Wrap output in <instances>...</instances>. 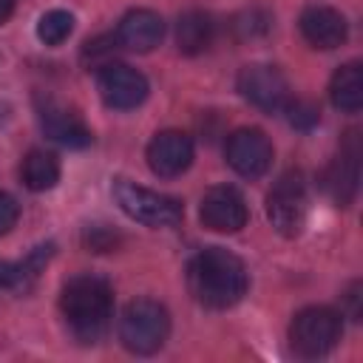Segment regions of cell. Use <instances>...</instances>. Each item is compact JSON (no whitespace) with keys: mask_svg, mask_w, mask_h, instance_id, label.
Wrapping results in <instances>:
<instances>
[{"mask_svg":"<svg viewBox=\"0 0 363 363\" xmlns=\"http://www.w3.org/2000/svg\"><path fill=\"white\" fill-rule=\"evenodd\" d=\"M247 267L238 255L221 247L201 250L187 267L190 295L207 309H230L247 292Z\"/></svg>","mask_w":363,"mask_h":363,"instance_id":"cell-1","label":"cell"},{"mask_svg":"<svg viewBox=\"0 0 363 363\" xmlns=\"http://www.w3.org/2000/svg\"><path fill=\"white\" fill-rule=\"evenodd\" d=\"M60 312L82 343H94L105 335L113 318V289L99 275H77L62 286Z\"/></svg>","mask_w":363,"mask_h":363,"instance_id":"cell-2","label":"cell"},{"mask_svg":"<svg viewBox=\"0 0 363 363\" xmlns=\"http://www.w3.org/2000/svg\"><path fill=\"white\" fill-rule=\"evenodd\" d=\"M170 335V315L153 298H136L119 318V340L133 354H153Z\"/></svg>","mask_w":363,"mask_h":363,"instance_id":"cell-3","label":"cell"},{"mask_svg":"<svg viewBox=\"0 0 363 363\" xmlns=\"http://www.w3.org/2000/svg\"><path fill=\"white\" fill-rule=\"evenodd\" d=\"M113 199H116V204L122 207L125 216H130L133 221H139L145 227H153V230L176 227L184 216L179 199L147 190V187H139L128 179H119L113 184Z\"/></svg>","mask_w":363,"mask_h":363,"instance_id":"cell-4","label":"cell"},{"mask_svg":"<svg viewBox=\"0 0 363 363\" xmlns=\"http://www.w3.org/2000/svg\"><path fill=\"white\" fill-rule=\"evenodd\" d=\"M343 320L329 306H306L289 323V343L301 357H320L340 340Z\"/></svg>","mask_w":363,"mask_h":363,"instance_id":"cell-5","label":"cell"},{"mask_svg":"<svg viewBox=\"0 0 363 363\" xmlns=\"http://www.w3.org/2000/svg\"><path fill=\"white\" fill-rule=\"evenodd\" d=\"M267 218L281 235H298L306 218V187L301 173H284L267 196Z\"/></svg>","mask_w":363,"mask_h":363,"instance_id":"cell-6","label":"cell"},{"mask_svg":"<svg viewBox=\"0 0 363 363\" xmlns=\"http://www.w3.org/2000/svg\"><path fill=\"white\" fill-rule=\"evenodd\" d=\"M96 91L102 102L113 111H130L139 108L147 96V79L136 68L125 62H108L96 74Z\"/></svg>","mask_w":363,"mask_h":363,"instance_id":"cell-7","label":"cell"},{"mask_svg":"<svg viewBox=\"0 0 363 363\" xmlns=\"http://www.w3.org/2000/svg\"><path fill=\"white\" fill-rule=\"evenodd\" d=\"M238 91H241V96L247 102H252L255 108H261L267 113L284 111L286 102H289L286 77L275 65H264V62H255V65L241 68V74H238Z\"/></svg>","mask_w":363,"mask_h":363,"instance_id":"cell-8","label":"cell"},{"mask_svg":"<svg viewBox=\"0 0 363 363\" xmlns=\"http://www.w3.org/2000/svg\"><path fill=\"white\" fill-rule=\"evenodd\" d=\"M227 164L244 179H261L272 164V142L258 128H238L227 139Z\"/></svg>","mask_w":363,"mask_h":363,"instance_id":"cell-9","label":"cell"},{"mask_svg":"<svg viewBox=\"0 0 363 363\" xmlns=\"http://www.w3.org/2000/svg\"><path fill=\"white\" fill-rule=\"evenodd\" d=\"M357 182H360V139L357 130H349L346 139L340 142V153L329 162L323 173V190L335 204L346 207L357 193Z\"/></svg>","mask_w":363,"mask_h":363,"instance_id":"cell-10","label":"cell"},{"mask_svg":"<svg viewBox=\"0 0 363 363\" xmlns=\"http://www.w3.org/2000/svg\"><path fill=\"white\" fill-rule=\"evenodd\" d=\"M201 224L213 233H238L247 224V201L244 196L230 187V184H218L210 187L201 199Z\"/></svg>","mask_w":363,"mask_h":363,"instance_id":"cell-11","label":"cell"},{"mask_svg":"<svg viewBox=\"0 0 363 363\" xmlns=\"http://www.w3.org/2000/svg\"><path fill=\"white\" fill-rule=\"evenodd\" d=\"M147 164L156 176L173 179L193 164V139L182 130H162L147 145Z\"/></svg>","mask_w":363,"mask_h":363,"instance_id":"cell-12","label":"cell"},{"mask_svg":"<svg viewBox=\"0 0 363 363\" xmlns=\"http://www.w3.org/2000/svg\"><path fill=\"white\" fill-rule=\"evenodd\" d=\"M37 116H40L43 130H45L54 142H60V145H65V147H85V145H91V130H88V125H85L82 116H79L77 111H71L68 105H62V102L45 96V99L37 102Z\"/></svg>","mask_w":363,"mask_h":363,"instance_id":"cell-13","label":"cell"},{"mask_svg":"<svg viewBox=\"0 0 363 363\" xmlns=\"http://www.w3.org/2000/svg\"><path fill=\"white\" fill-rule=\"evenodd\" d=\"M301 34L303 40L312 45V48H337L346 43V34H349V26H346V17L329 6H309L301 11Z\"/></svg>","mask_w":363,"mask_h":363,"instance_id":"cell-14","label":"cell"},{"mask_svg":"<svg viewBox=\"0 0 363 363\" xmlns=\"http://www.w3.org/2000/svg\"><path fill=\"white\" fill-rule=\"evenodd\" d=\"M164 37V20L150 9H130L116 26V43L128 51H153Z\"/></svg>","mask_w":363,"mask_h":363,"instance_id":"cell-15","label":"cell"},{"mask_svg":"<svg viewBox=\"0 0 363 363\" xmlns=\"http://www.w3.org/2000/svg\"><path fill=\"white\" fill-rule=\"evenodd\" d=\"M51 252H54V244H43L17 264L0 261V292H28L34 281L40 278L43 267L48 264Z\"/></svg>","mask_w":363,"mask_h":363,"instance_id":"cell-16","label":"cell"},{"mask_svg":"<svg viewBox=\"0 0 363 363\" xmlns=\"http://www.w3.org/2000/svg\"><path fill=\"white\" fill-rule=\"evenodd\" d=\"M216 37V23L207 11H184L176 23V45L182 54H201L210 48Z\"/></svg>","mask_w":363,"mask_h":363,"instance_id":"cell-17","label":"cell"},{"mask_svg":"<svg viewBox=\"0 0 363 363\" xmlns=\"http://www.w3.org/2000/svg\"><path fill=\"white\" fill-rule=\"evenodd\" d=\"M329 96L332 105L346 111V113H357L363 105V68L360 62H346L335 71L332 82H329Z\"/></svg>","mask_w":363,"mask_h":363,"instance_id":"cell-18","label":"cell"},{"mask_svg":"<svg viewBox=\"0 0 363 363\" xmlns=\"http://www.w3.org/2000/svg\"><path fill=\"white\" fill-rule=\"evenodd\" d=\"M23 182L28 190L34 193H43V190H51L57 182H60V162L51 150H28L26 159H23Z\"/></svg>","mask_w":363,"mask_h":363,"instance_id":"cell-19","label":"cell"},{"mask_svg":"<svg viewBox=\"0 0 363 363\" xmlns=\"http://www.w3.org/2000/svg\"><path fill=\"white\" fill-rule=\"evenodd\" d=\"M74 31V14L71 11H62V9H51L40 17L37 23V37L45 43V45H60L71 37Z\"/></svg>","mask_w":363,"mask_h":363,"instance_id":"cell-20","label":"cell"},{"mask_svg":"<svg viewBox=\"0 0 363 363\" xmlns=\"http://www.w3.org/2000/svg\"><path fill=\"white\" fill-rule=\"evenodd\" d=\"M286 113H289V122L295 125V128H312V125H318V119H320V111L312 105V102H303V99H295V102H286V108H284Z\"/></svg>","mask_w":363,"mask_h":363,"instance_id":"cell-21","label":"cell"},{"mask_svg":"<svg viewBox=\"0 0 363 363\" xmlns=\"http://www.w3.org/2000/svg\"><path fill=\"white\" fill-rule=\"evenodd\" d=\"M17 218H20V204L9 193L0 190V235H6L17 224Z\"/></svg>","mask_w":363,"mask_h":363,"instance_id":"cell-22","label":"cell"},{"mask_svg":"<svg viewBox=\"0 0 363 363\" xmlns=\"http://www.w3.org/2000/svg\"><path fill=\"white\" fill-rule=\"evenodd\" d=\"M346 301L352 303L349 315H352V318H357V315H360V284H357V281H354V284L346 289Z\"/></svg>","mask_w":363,"mask_h":363,"instance_id":"cell-23","label":"cell"},{"mask_svg":"<svg viewBox=\"0 0 363 363\" xmlns=\"http://www.w3.org/2000/svg\"><path fill=\"white\" fill-rule=\"evenodd\" d=\"M11 11H14V0H0V26L11 17Z\"/></svg>","mask_w":363,"mask_h":363,"instance_id":"cell-24","label":"cell"}]
</instances>
